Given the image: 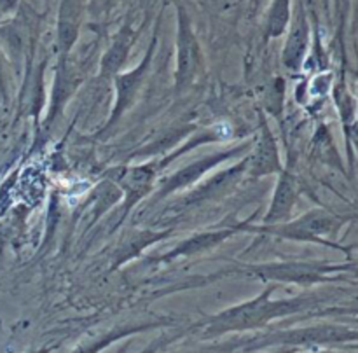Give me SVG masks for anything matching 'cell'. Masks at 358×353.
I'll list each match as a JSON object with an SVG mask.
<instances>
[{"instance_id":"7","label":"cell","mask_w":358,"mask_h":353,"mask_svg":"<svg viewBox=\"0 0 358 353\" xmlns=\"http://www.w3.org/2000/svg\"><path fill=\"white\" fill-rule=\"evenodd\" d=\"M248 143L247 145H240L236 149H229V150H222V152H213L208 154V156L201 157V159L194 161V163L187 164V166L180 168V170L175 171L173 175L166 177L164 180H161L159 189L156 192V198H166V196L173 194V192L180 191V189L189 187V185L196 184L201 177H205L210 170L217 166V164L224 163V161H229L233 157L241 156V154L248 152Z\"/></svg>"},{"instance_id":"4","label":"cell","mask_w":358,"mask_h":353,"mask_svg":"<svg viewBox=\"0 0 358 353\" xmlns=\"http://www.w3.org/2000/svg\"><path fill=\"white\" fill-rule=\"evenodd\" d=\"M177 66H175V93L184 94L192 87L203 72V52L185 7H177Z\"/></svg>"},{"instance_id":"15","label":"cell","mask_w":358,"mask_h":353,"mask_svg":"<svg viewBox=\"0 0 358 353\" xmlns=\"http://www.w3.org/2000/svg\"><path fill=\"white\" fill-rule=\"evenodd\" d=\"M166 236H170V231H136L133 236L126 238L124 243L121 245V248H119L117 254H115L114 269H117L119 266L131 261V259L136 257L145 247H149V245L156 243V241L159 240H164Z\"/></svg>"},{"instance_id":"8","label":"cell","mask_w":358,"mask_h":353,"mask_svg":"<svg viewBox=\"0 0 358 353\" xmlns=\"http://www.w3.org/2000/svg\"><path fill=\"white\" fill-rule=\"evenodd\" d=\"M282 170L278 143L268 121L264 115H261V133H259L257 143L252 149L250 157L247 159V175L252 178H262L269 175H278Z\"/></svg>"},{"instance_id":"5","label":"cell","mask_w":358,"mask_h":353,"mask_svg":"<svg viewBox=\"0 0 358 353\" xmlns=\"http://www.w3.org/2000/svg\"><path fill=\"white\" fill-rule=\"evenodd\" d=\"M157 163H143V164H131V166H115L108 170V180L114 182L122 192V212L117 226L129 215L133 206L138 205L145 196H149L154 191V185L157 180Z\"/></svg>"},{"instance_id":"13","label":"cell","mask_w":358,"mask_h":353,"mask_svg":"<svg viewBox=\"0 0 358 353\" xmlns=\"http://www.w3.org/2000/svg\"><path fill=\"white\" fill-rule=\"evenodd\" d=\"M84 13V0H62L58 13V27H56V48H58V56L66 59L70 51L76 45L77 37H79L80 21H83Z\"/></svg>"},{"instance_id":"12","label":"cell","mask_w":358,"mask_h":353,"mask_svg":"<svg viewBox=\"0 0 358 353\" xmlns=\"http://www.w3.org/2000/svg\"><path fill=\"white\" fill-rule=\"evenodd\" d=\"M138 35L140 28L133 27V23L129 20L119 28V31L112 38L110 45H108L107 52L101 56L100 72H98L100 79H114L117 75L121 66L128 62V56L131 52Z\"/></svg>"},{"instance_id":"17","label":"cell","mask_w":358,"mask_h":353,"mask_svg":"<svg viewBox=\"0 0 358 353\" xmlns=\"http://www.w3.org/2000/svg\"><path fill=\"white\" fill-rule=\"evenodd\" d=\"M121 0H90V10L94 17H107Z\"/></svg>"},{"instance_id":"18","label":"cell","mask_w":358,"mask_h":353,"mask_svg":"<svg viewBox=\"0 0 358 353\" xmlns=\"http://www.w3.org/2000/svg\"><path fill=\"white\" fill-rule=\"evenodd\" d=\"M247 2H248V6H250L252 10H257V7L261 6L262 0H247Z\"/></svg>"},{"instance_id":"3","label":"cell","mask_w":358,"mask_h":353,"mask_svg":"<svg viewBox=\"0 0 358 353\" xmlns=\"http://www.w3.org/2000/svg\"><path fill=\"white\" fill-rule=\"evenodd\" d=\"M352 269L355 271V262L352 264H332L327 261H275L261 264L241 266L236 269L243 275L255 276L264 282L297 283V285H315L338 278L339 273Z\"/></svg>"},{"instance_id":"19","label":"cell","mask_w":358,"mask_h":353,"mask_svg":"<svg viewBox=\"0 0 358 353\" xmlns=\"http://www.w3.org/2000/svg\"><path fill=\"white\" fill-rule=\"evenodd\" d=\"M34 353H48V350H38V352H34Z\"/></svg>"},{"instance_id":"2","label":"cell","mask_w":358,"mask_h":353,"mask_svg":"<svg viewBox=\"0 0 358 353\" xmlns=\"http://www.w3.org/2000/svg\"><path fill=\"white\" fill-rule=\"evenodd\" d=\"M273 292H275V287H268L264 292H261L254 299L212 317L206 322V332L210 336H217L231 331H248V329L262 327L273 318L296 313V311L311 306L315 301L311 296H299L292 297V299H271Z\"/></svg>"},{"instance_id":"10","label":"cell","mask_w":358,"mask_h":353,"mask_svg":"<svg viewBox=\"0 0 358 353\" xmlns=\"http://www.w3.org/2000/svg\"><path fill=\"white\" fill-rule=\"evenodd\" d=\"M290 24L292 27H290L285 48H283L282 63L289 72H299L304 65L308 45H310V21H308L303 2L297 3L296 14Z\"/></svg>"},{"instance_id":"14","label":"cell","mask_w":358,"mask_h":353,"mask_svg":"<svg viewBox=\"0 0 358 353\" xmlns=\"http://www.w3.org/2000/svg\"><path fill=\"white\" fill-rule=\"evenodd\" d=\"M245 173H247V159L240 161L236 166L227 168V170L220 171L215 177L208 178L201 187L196 189L192 194H189L187 198H185V203H201L206 201V199L219 198L222 192L233 189Z\"/></svg>"},{"instance_id":"9","label":"cell","mask_w":358,"mask_h":353,"mask_svg":"<svg viewBox=\"0 0 358 353\" xmlns=\"http://www.w3.org/2000/svg\"><path fill=\"white\" fill-rule=\"evenodd\" d=\"M234 234H236V231L229 226L224 227V229L196 233L192 234V236L185 238L184 241H180L177 247L171 248L166 254L159 255V257H152V262H157V264H170V262L177 261V259L196 257V255H201L205 254V252L213 250V248L222 245L224 241L229 240Z\"/></svg>"},{"instance_id":"21","label":"cell","mask_w":358,"mask_h":353,"mask_svg":"<svg viewBox=\"0 0 358 353\" xmlns=\"http://www.w3.org/2000/svg\"><path fill=\"white\" fill-rule=\"evenodd\" d=\"M325 7H329V0H325Z\"/></svg>"},{"instance_id":"6","label":"cell","mask_w":358,"mask_h":353,"mask_svg":"<svg viewBox=\"0 0 358 353\" xmlns=\"http://www.w3.org/2000/svg\"><path fill=\"white\" fill-rule=\"evenodd\" d=\"M156 42H157V34H154L152 44H150V48L147 49L145 56H143L142 62L138 63V66H135V69L129 70V72L117 73V75L114 77L115 101H114V108H112L110 117H108L107 124H105V129L115 126V122H117L119 119H121L129 108H131L140 87H142L143 80H145L147 73H149L150 63H152L154 49H156Z\"/></svg>"},{"instance_id":"1","label":"cell","mask_w":358,"mask_h":353,"mask_svg":"<svg viewBox=\"0 0 358 353\" xmlns=\"http://www.w3.org/2000/svg\"><path fill=\"white\" fill-rule=\"evenodd\" d=\"M348 222L345 215L331 212L327 208L308 210L297 219H289L285 222L278 224H250V222H236L231 224L234 231H245V233L266 234V236L282 238L290 241H303V243H318L325 247H336L339 233Z\"/></svg>"},{"instance_id":"11","label":"cell","mask_w":358,"mask_h":353,"mask_svg":"<svg viewBox=\"0 0 358 353\" xmlns=\"http://www.w3.org/2000/svg\"><path fill=\"white\" fill-rule=\"evenodd\" d=\"M299 194L301 187L297 177L290 170L283 168L278 173L275 194H273L271 203H269L268 212L262 217V224H278L289 220L292 217L294 208H296Z\"/></svg>"},{"instance_id":"20","label":"cell","mask_w":358,"mask_h":353,"mask_svg":"<svg viewBox=\"0 0 358 353\" xmlns=\"http://www.w3.org/2000/svg\"><path fill=\"white\" fill-rule=\"evenodd\" d=\"M150 352H152V348H150V350H145V352H143V353H150Z\"/></svg>"},{"instance_id":"16","label":"cell","mask_w":358,"mask_h":353,"mask_svg":"<svg viewBox=\"0 0 358 353\" xmlns=\"http://www.w3.org/2000/svg\"><path fill=\"white\" fill-rule=\"evenodd\" d=\"M292 0H273L271 7L268 9L264 21V38H278L289 28L292 20V9H290Z\"/></svg>"}]
</instances>
